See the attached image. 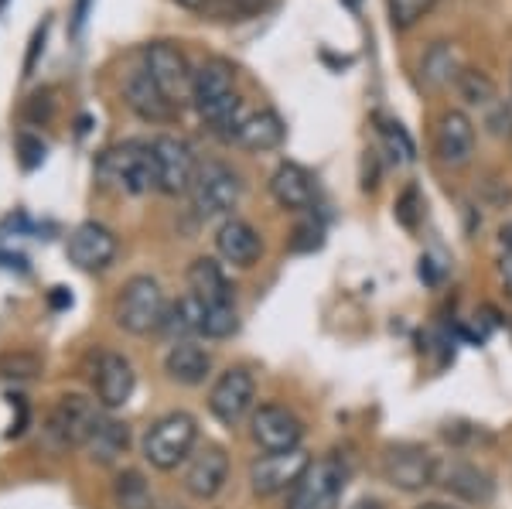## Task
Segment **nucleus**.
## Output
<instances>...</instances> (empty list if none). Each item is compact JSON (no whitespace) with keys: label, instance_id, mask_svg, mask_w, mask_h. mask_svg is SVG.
Segmentation results:
<instances>
[{"label":"nucleus","instance_id":"nucleus-37","mask_svg":"<svg viewBox=\"0 0 512 509\" xmlns=\"http://www.w3.org/2000/svg\"><path fill=\"white\" fill-rule=\"evenodd\" d=\"M499 240H502V246H506V253H512V223H509V226H502Z\"/></svg>","mask_w":512,"mask_h":509},{"label":"nucleus","instance_id":"nucleus-3","mask_svg":"<svg viewBox=\"0 0 512 509\" xmlns=\"http://www.w3.org/2000/svg\"><path fill=\"white\" fill-rule=\"evenodd\" d=\"M198 441V424L192 414L175 410V414H164L147 428L144 434V458L161 472L178 469L181 462H188Z\"/></svg>","mask_w":512,"mask_h":509},{"label":"nucleus","instance_id":"nucleus-20","mask_svg":"<svg viewBox=\"0 0 512 509\" xmlns=\"http://www.w3.org/2000/svg\"><path fill=\"white\" fill-rule=\"evenodd\" d=\"M216 250L226 264L246 270L260 260L263 243H260V233H256L250 223H243V219H226L216 233Z\"/></svg>","mask_w":512,"mask_h":509},{"label":"nucleus","instance_id":"nucleus-22","mask_svg":"<svg viewBox=\"0 0 512 509\" xmlns=\"http://www.w3.org/2000/svg\"><path fill=\"white\" fill-rule=\"evenodd\" d=\"M270 195H274L277 205H284V209L301 212V209H311V202H315V182H311V175L301 164L284 161L274 175H270Z\"/></svg>","mask_w":512,"mask_h":509},{"label":"nucleus","instance_id":"nucleus-8","mask_svg":"<svg viewBox=\"0 0 512 509\" xmlns=\"http://www.w3.org/2000/svg\"><path fill=\"white\" fill-rule=\"evenodd\" d=\"M99 421H103L99 404H93L89 397H79V393H69L48 414V434L62 448H86L93 431L99 428Z\"/></svg>","mask_w":512,"mask_h":509},{"label":"nucleus","instance_id":"nucleus-9","mask_svg":"<svg viewBox=\"0 0 512 509\" xmlns=\"http://www.w3.org/2000/svg\"><path fill=\"white\" fill-rule=\"evenodd\" d=\"M154 151V171H158V192L164 195H181V192H192L195 175H198V161L181 137L161 134L151 141Z\"/></svg>","mask_w":512,"mask_h":509},{"label":"nucleus","instance_id":"nucleus-24","mask_svg":"<svg viewBox=\"0 0 512 509\" xmlns=\"http://www.w3.org/2000/svg\"><path fill=\"white\" fill-rule=\"evenodd\" d=\"M188 287L205 308L212 305H233V287H229L226 274L212 257H198L192 267H188Z\"/></svg>","mask_w":512,"mask_h":509},{"label":"nucleus","instance_id":"nucleus-36","mask_svg":"<svg viewBox=\"0 0 512 509\" xmlns=\"http://www.w3.org/2000/svg\"><path fill=\"white\" fill-rule=\"evenodd\" d=\"M499 274H502V284H506V291L512 294V253H506V257H502Z\"/></svg>","mask_w":512,"mask_h":509},{"label":"nucleus","instance_id":"nucleus-18","mask_svg":"<svg viewBox=\"0 0 512 509\" xmlns=\"http://www.w3.org/2000/svg\"><path fill=\"white\" fill-rule=\"evenodd\" d=\"M123 100H127L130 110L147 123H168L178 113V106L168 100V93H164L144 69L127 76V82H123Z\"/></svg>","mask_w":512,"mask_h":509},{"label":"nucleus","instance_id":"nucleus-10","mask_svg":"<svg viewBox=\"0 0 512 509\" xmlns=\"http://www.w3.org/2000/svg\"><path fill=\"white\" fill-rule=\"evenodd\" d=\"M437 458L420 445H396L383 455L386 482L403 492H417L437 482Z\"/></svg>","mask_w":512,"mask_h":509},{"label":"nucleus","instance_id":"nucleus-17","mask_svg":"<svg viewBox=\"0 0 512 509\" xmlns=\"http://www.w3.org/2000/svg\"><path fill=\"white\" fill-rule=\"evenodd\" d=\"M434 151H437V158H441L444 164H451V168H461V164L472 161L475 123L468 120V113H461V110L441 113L437 130H434Z\"/></svg>","mask_w":512,"mask_h":509},{"label":"nucleus","instance_id":"nucleus-32","mask_svg":"<svg viewBox=\"0 0 512 509\" xmlns=\"http://www.w3.org/2000/svg\"><path fill=\"white\" fill-rule=\"evenodd\" d=\"M437 4V0H390V18H393V28L407 31L424 18L427 11Z\"/></svg>","mask_w":512,"mask_h":509},{"label":"nucleus","instance_id":"nucleus-30","mask_svg":"<svg viewBox=\"0 0 512 509\" xmlns=\"http://www.w3.org/2000/svg\"><path fill=\"white\" fill-rule=\"evenodd\" d=\"M41 373V359L31 352H4L0 356V376L4 380H31Z\"/></svg>","mask_w":512,"mask_h":509},{"label":"nucleus","instance_id":"nucleus-33","mask_svg":"<svg viewBox=\"0 0 512 509\" xmlns=\"http://www.w3.org/2000/svg\"><path fill=\"white\" fill-rule=\"evenodd\" d=\"M417 188H407V192L400 195V202H396V216H400V223L407 229L417 226Z\"/></svg>","mask_w":512,"mask_h":509},{"label":"nucleus","instance_id":"nucleus-1","mask_svg":"<svg viewBox=\"0 0 512 509\" xmlns=\"http://www.w3.org/2000/svg\"><path fill=\"white\" fill-rule=\"evenodd\" d=\"M192 103L198 117L212 130H219L222 137H233V127L243 117V103L236 96V79L226 62L212 59L198 65L192 79Z\"/></svg>","mask_w":512,"mask_h":509},{"label":"nucleus","instance_id":"nucleus-16","mask_svg":"<svg viewBox=\"0 0 512 509\" xmlns=\"http://www.w3.org/2000/svg\"><path fill=\"white\" fill-rule=\"evenodd\" d=\"M65 253L79 270H106L117 257V236L99 223H82L72 229Z\"/></svg>","mask_w":512,"mask_h":509},{"label":"nucleus","instance_id":"nucleus-31","mask_svg":"<svg viewBox=\"0 0 512 509\" xmlns=\"http://www.w3.org/2000/svg\"><path fill=\"white\" fill-rule=\"evenodd\" d=\"M379 134H383L386 151L393 154V161H400V164H410V161H414V141H410L407 130H403L400 123L383 120V127H379Z\"/></svg>","mask_w":512,"mask_h":509},{"label":"nucleus","instance_id":"nucleus-12","mask_svg":"<svg viewBox=\"0 0 512 509\" xmlns=\"http://www.w3.org/2000/svg\"><path fill=\"white\" fill-rule=\"evenodd\" d=\"M311 458L301 448L294 451H267L250 465V486L256 496H277L284 489H294L297 479L308 472Z\"/></svg>","mask_w":512,"mask_h":509},{"label":"nucleus","instance_id":"nucleus-5","mask_svg":"<svg viewBox=\"0 0 512 509\" xmlns=\"http://www.w3.org/2000/svg\"><path fill=\"white\" fill-rule=\"evenodd\" d=\"M239 195H243V182L229 164L222 161H205L198 164V175L192 185V202L195 212L205 219L212 216H226V212L236 209Z\"/></svg>","mask_w":512,"mask_h":509},{"label":"nucleus","instance_id":"nucleus-40","mask_svg":"<svg viewBox=\"0 0 512 509\" xmlns=\"http://www.w3.org/2000/svg\"><path fill=\"white\" fill-rule=\"evenodd\" d=\"M417 509H458V506H451V503H424V506H417Z\"/></svg>","mask_w":512,"mask_h":509},{"label":"nucleus","instance_id":"nucleus-27","mask_svg":"<svg viewBox=\"0 0 512 509\" xmlns=\"http://www.w3.org/2000/svg\"><path fill=\"white\" fill-rule=\"evenodd\" d=\"M202 322H205V305L195 298V294H185L178 305L168 308L164 332H171V335H202Z\"/></svg>","mask_w":512,"mask_h":509},{"label":"nucleus","instance_id":"nucleus-29","mask_svg":"<svg viewBox=\"0 0 512 509\" xmlns=\"http://www.w3.org/2000/svg\"><path fill=\"white\" fill-rule=\"evenodd\" d=\"M236 328H239V318H236L233 305L205 308V322H202V335H205V339H229Z\"/></svg>","mask_w":512,"mask_h":509},{"label":"nucleus","instance_id":"nucleus-6","mask_svg":"<svg viewBox=\"0 0 512 509\" xmlns=\"http://www.w3.org/2000/svg\"><path fill=\"white\" fill-rule=\"evenodd\" d=\"M144 72L158 82L175 106L192 100L195 69H192V62L185 59V52H181L175 41H151V45L144 48Z\"/></svg>","mask_w":512,"mask_h":509},{"label":"nucleus","instance_id":"nucleus-26","mask_svg":"<svg viewBox=\"0 0 512 509\" xmlns=\"http://www.w3.org/2000/svg\"><path fill=\"white\" fill-rule=\"evenodd\" d=\"M113 506L117 509H154V492L140 472H123L113 482Z\"/></svg>","mask_w":512,"mask_h":509},{"label":"nucleus","instance_id":"nucleus-28","mask_svg":"<svg viewBox=\"0 0 512 509\" xmlns=\"http://www.w3.org/2000/svg\"><path fill=\"white\" fill-rule=\"evenodd\" d=\"M458 93H461V100H465L468 106H492L495 100V86H492V79L485 76V72H478V69H461L458 72Z\"/></svg>","mask_w":512,"mask_h":509},{"label":"nucleus","instance_id":"nucleus-39","mask_svg":"<svg viewBox=\"0 0 512 509\" xmlns=\"http://www.w3.org/2000/svg\"><path fill=\"white\" fill-rule=\"evenodd\" d=\"M181 7H192V11H202L205 4H209V0H178Z\"/></svg>","mask_w":512,"mask_h":509},{"label":"nucleus","instance_id":"nucleus-11","mask_svg":"<svg viewBox=\"0 0 512 509\" xmlns=\"http://www.w3.org/2000/svg\"><path fill=\"white\" fill-rule=\"evenodd\" d=\"M253 397H256V383L250 376V369L233 366L216 380V387L209 393V410L219 424L226 428H236L246 414L253 410Z\"/></svg>","mask_w":512,"mask_h":509},{"label":"nucleus","instance_id":"nucleus-14","mask_svg":"<svg viewBox=\"0 0 512 509\" xmlns=\"http://www.w3.org/2000/svg\"><path fill=\"white\" fill-rule=\"evenodd\" d=\"M229 479V455L222 445H205L198 448L192 458H188L185 465V475H181V482H185V492L192 499H212L219 496L222 486H226Z\"/></svg>","mask_w":512,"mask_h":509},{"label":"nucleus","instance_id":"nucleus-15","mask_svg":"<svg viewBox=\"0 0 512 509\" xmlns=\"http://www.w3.org/2000/svg\"><path fill=\"white\" fill-rule=\"evenodd\" d=\"M134 383H137V376L127 356H120V352H103V356H99L96 373H93L99 407L120 410L130 400V393H134Z\"/></svg>","mask_w":512,"mask_h":509},{"label":"nucleus","instance_id":"nucleus-35","mask_svg":"<svg viewBox=\"0 0 512 509\" xmlns=\"http://www.w3.org/2000/svg\"><path fill=\"white\" fill-rule=\"evenodd\" d=\"M489 127L495 137H512V113L506 110V106H499V110L489 117Z\"/></svg>","mask_w":512,"mask_h":509},{"label":"nucleus","instance_id":"nucleus-34","mask_svg":"<svg viewBox=\"0 0 512 509\" xmlns=\"http://www.w3.org/2000/svg\"><path fill=\"white\" fill-rule=\"evenodd\" d=\"M21 151H24V168H35V164L41 161V158H45V144H41V141H35V137H21Z\"/></svg>","mask_w":512,"mask_h":509},{"label":"nucleus","instance_id":"nucleus-23","mask_svg":"<svg viewBox=\"0 0 512 509\" xmlns=\"http://www.w3.org/2000/svg\"><path fill=\"white\" fill-rule=\"evenodd\" d=\"M437 482L448 492H454V496L468 499V503H482V499L492 496V479L472 462L437 465Z\"/></svg>","mask_w":512,"mask_h":509},{"label":"nucleus","instance_id":"nucleus-2","mask_svg":"<svg viewBox=\"0 0 512 509\" xmlns=\"http://www.w3.org/2000/svg\"><path fill=\"white\" fill-rule=\"evenodd\" d=\"M113 318L123 332L130 335H151L161 332L164 318H168V301H164V291L154 277L137 274L123 284L117 308H113Z\"/></svg>","mask_w":512,"mask_h":509},{"label":"nucleus","instance_id":"nucleus-38","mask_svg":"<svg viewBox=\"0 0 512 509\" xmlns=\"http://www.w3.org/2000/svg\"><path fill=\"white\" fill-rule=\"evenodd\" d=\"M352 509H383V503H379V499H359Z\"/></svg>","mask_w":512,"mask_h":509},{"label":"nucleus","instance_id":"nucleus-13","mask_svg":"<svg viewBox=\"0 0 512 509\" xmlns=\"http://www.w3.org/2000/svg\"><path fill=\"white\" fill-rule=\"evenodd\" d=\"M250 434L263 451H294V448H301L304 424L294 410H287L280 404H263L253 410Z\"/></svg>","mask_w":512,"mask_h":509},{"label":"nucleus","instance_id":"nucleus-25","mask_svg":"<svg viewBox=\"0 0 512 509\" xmlns=\"http://www.w3.org/2000/svg\"><path fill=\"white\" fill-rule=\"evenodd\" d=\"M130 445V431H127V424H120V421H113V417H103L99 421V428L93 431V438H89V455L96 458V462H103V465H110V462H117V458L127 451Z\"/></svg>","mask_w":512,"mask_h":509},{"label":"nucleus","instance_id":"nucleus-7","mask_svg":"<svg viewBox=\"0 0 512 509\" xmlns=\"http://www.w3.org/2000/svg\"><path fill=\"white\" fill-rule=\"evenodd\" d=\"M345 489V469L335 458H318L291 489L287 509H338Z\"/></svg>","mask_w":512,"mask_h":509},{"label":"nucleus","instance_id":"nucleus-4","mask_svg":"<svg viewBox=\"0 0 512 509\" xmlns=\"http://www.w3.org/2000/svg\"><path fill=\"white\" fill-rule=\"evenodd\" d=\"M96 175L103 185L117 188L127 195H144L158 188V171H154L151 144H123L106 151L96 164Z\"/></svg>","mask_w":512,"mask_h":509},{"label":"nucleus","instance_id":"nucleus-21","mask_svg":"<svg viewBox=\"0 0 512 509\" xmlns=\"http://www.w3.org/2000/svg\"><path fill=\"white\" fill-rule=\"evenodd\" d=\"M164 369H168V376L181 387H198V383H205V376L212 373V356L209 349H202L198 342L192 339H178L175 346L168 349V356H164Z\"/></svg>","mask_w":512,"mask_h":509},{"label":"nucleus","instance_id":"nucleus-19","mask_svg":"<svg viewBox=\"0 0 512 509\" xmlns=\"http://www.w3.org/2000/svg\"><path fill=\"white\" fill-rule=\"evenodd\" d=\"M229 141H236L246 151H274L284 144V120L274 110H243Z\"/></svg>","mask_w":512,"mask_h":509}]
</instances>
